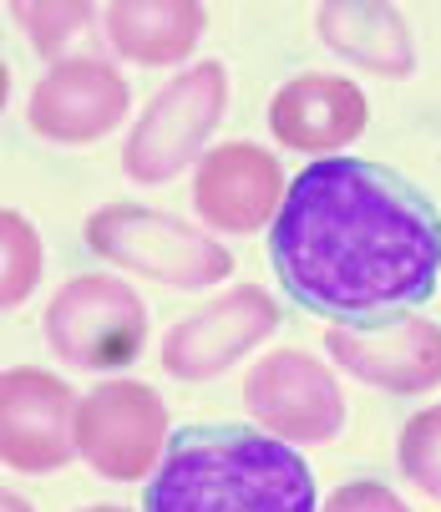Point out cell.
<instances>
[{
    "label": "cell",
    "instance_id": "obj_19",
    "mask_svg": "<svg viewBox=\"0 0 441 512\" xmlns=\"http://www.w3.org/2000/svg\"><path fill=\"white\" fill-rule=\"evenodd\" d=\"M320 512H411L386 482H345L325 497Z\"/></svg>",
    "mask_w": 441,
    "mask_h": 512
},
{
    "label": "cell",
    "instance_id": "obj_11",
    "mask_svg": "<svg viewBox=\"0 0 441 512\" xmlns=\"http://www.w3.org/2000/svg\"><path fill=\"white\" fill-rule=\"evenodd\" d=\"M132 92L127 77L102 61V56H66L51 61L46 77L31 92L26 107V127L56 148H87V142L117 132V122L127 117Z\"/></svg>",
    "mask_w": 441,
    "mask_h": 512
},
{
    "label": "cell",
    "instance_id": "obj_21",
    "mask_svg": "<svg viewBox=\"0 0 441 512\" xmlns=\"http://www.w3.org/2000/svg\"><path fill=\"white\" fill-rule=\"evenodd\" d=\"M6 97H11V66L0 61V112H6Z\"/></svg>",
    "mask_w": 441,
    "mask_h": 512
},
{
    "label": "cell",
    "instance_id": "obj_12",
    "mask_svg": "<svg viewBox=\"0 0 441 512\" xmlns=\"http://www.w3.org/2000/svg\"><path fill=\"white\" fill-rule=\"evenodd\" d=\"M284 168L259 142H224L198 158L193 173V208L203 229L218 234H259L269 218L284 208Z\"/></svg>",
    "mask_w": 441,
    "mask_h": 512
},
{
    "label": "cell",
    "instance_id": "obj_7",
    "mask_svg": "<svg viewBox=\"0 0 441 512\" xmlns=\"http://www.w3.org/2000/svg\"><path fill=\"white\" fill-rule=\"evenodd\" d=\"M244 406L279 442H330L345 426L335 371L305 350H269L244 376Z\"/></svg>",
    "mask_w": 441,
    "mask_h": 512
},
{
    "label": "cell",
    "instance_id": "obj_22",
    "mask_svg": "<svg viewBox=\"0 0 441 512\" xmlns=\"http://www.w3.org/2000/svg\"><path fill=\"white\" fill-rule=\"evenodd\" d=\"M87 512H127V507H112V502H97V507H87Z\"/></svg>",
    "mask_w": 441,
    "mask_h": 512
},
{
    "label": "cell",
    "instance_id": "obj_1",
    "mask_svg": "<svg viewBox=\"0 0 441 512\" xmlns=\"http://www.w3.org/2000/svg\"><path fill=\"white\" fill-rule=\"evenodd\" d=\"M269 254L305 310L381 320L436 289L441 218L396 173L335 153L289 183Z\"/></svg>",
    "mask_w": 441,
    "mask_h": 512
},
{
    "label": "cell",
    "instance_id": "obj_8",
    "mask_svg": "<svg viewBox=\"0 0 441 512\" xmlns=\"http://www.w3.org/2000/svg\"><path fill=\"white\" fill-rule=\"evenodd\" d=\"M274 330L279 300L259 284H234L163 335V371L178 381H213L229 365H239V355L264 345Z\"/></svg>",
    "mask_w": 441,
    "mask_h": 512
},
{
    "label": "cell",
    "instance_id": "obj_15",
    "mask_svg": "<svg viewBox=\"0 0 441 512\" xmlns=\"http://www.w3.org/2000/svg\"><path fill=\"white\" fill-rule=\"evenodd\" d=\"M107 41L132 66H183L208 31L198 0H117L102 11Z\"/></svg>",
    "mask_w": 441,
    "mask_h": 512
},
{
    "label": "cell",
    "instance_id": "obj_10",
    "mask_svg": "<svg viewBox=\"0 0 441 512\" xmlns=\"http://www.w3.org/2000/svg\"><path fill=\"white\" fill-rule=\"evenodd\" d=\"M71 416H77V396L61 376L36 371V365L0 371V467L26 477L61 472L77 457Z\"/></svg>",
    "mask_w": 441,
    "mask_h": 512
},
{
    "label": "cell",
    "instance_id": "obj_18",
    "mask_svg": "<svg viewBox=\"0 0 441 512\" xmlns=\"http://www.w3.org/2000/svg\"><path fill=\"white\" fill-rule=\"evenodd\" d=\"M11 16H16V26L26 31V41L51 56L61 41H71L77 31H87L97 11L87 6V0H61V6H51V0H36V6H31V0H16Z\"/></svg>",
    "mask_w": 441,
    "mask_h": 512
},
{
    "label": "cell",
    "instance_id": "obj_5",
    "mask_svg": "<svg viewBox=\"0 0 441 512\" xmlns=\"http://www.w3.org/2000/svg\"><path fill=\"white\" fill-rule=\"evenodd\" d=\"M46 345L71 371H122L147 345V305L112 274L66 279L46 305Z\"/></svg>",
    "mask_w": 441,
    "mask_h": 512
},
{
    "label": "cell",
    "instance_id": "obj_3",
    "mask_svg": "<svg viewBox=\"0 0 441 512\" xmlns=\"http://www.w3.org/2000/svg\"><path fill=\"white\" fill-rule=\"evenodd\" d=\"M87 249L168 289H208L234 274V254L213 234L142 203H102L87 218Z\"/></svg>",
    "mask_w": 441,
    "mask_h": 512
},
{
    "label": "cell",
    "instance_id": "obj_20",
    "mask_svg": "<svg viewBox=\"0 0 441 512\" xmlns=\"http://www.w3.org/2000/svg\"><path fill=\"white\" fill-rule=\"evenodd\" d=\"M0 512H36L21 492H11V487H0Z\"/></svg>",
    "mask_w": 441,
    "mask_h": 512
},
{
    "label": "cell",
    "instance_id": "obj_14",
    "mask_svg": "<svg viewBox=\"0 0 441 512\" xmlns=\"http://www.w3.org/2000/svg\"><path fill=\"white\" fill-rule=\"evenodd\" d=\"M315 31L320 41L376 77H411L416 71V46H411V26L396 6H376V0H330L315 11Z\"/></svg>",
    "mask_w": 441,
    "mask_h": 512
},
{
    "label": "cell",
    "instance_id": "obj_9",
    "mask_svg": "<svg viewBox=\"0 0 441 512\" xmlns=\"http://www.w3.org/2000/svg\"><path fill=\"white\" fill-rule=\"evenodd\" d=\"M325 350L340 371L391 396H421L441 386V325L426 315L330 325Z\"/></svg>",
    "mask_w": 441,
    "mask_h": 512
},
{
    "label": "cell",
    "instance_id": "obj_13",
    "mask_svg": "<svg viewBox=\"0 0 441 512\" xmlns=\"http://www.w3.org/2000/svg\"><path fill=\"white\" fill-rule=\"evenodd\" d=\"M365 122H371V102H365L360 82L335 77V71L289 77L269 97V132L279 137V148L310 158H335V148H350Z\"/></svg>",
    "mask_w": 441,
    "mask_h": 512
},
{
    "label": "cell",
    "instance_id": "obj_17",
    "mask_svg": "<svg viewBox=\"0 0 441 512\" xmlns=\"http://www.w3.org/2000/svg\"><path fill=\"white\" fill-rule=\"evenodd\" d=\"M396 462H401V472L416 492L441 502V406H426L401 426Z\"/></svg>",
    "mask_w": 441,
    "mask_h": 512
},
{
    "label": "cell",
    "instance_id": "obj_2",
    "mask_svg": "<svg viewBox=\"0 0 441 512\" xmlns=\"http://www.w3.org/2000/svg\"><path fill=\"white\" fill-rule=\"evenodd\" d=\"M142 512H315V477L279 436L193 426L158 462Z\"/></svg>",
    "mask_w": 441,
    "mask_h": 512
},
{
    "label": "cell",
    "instance_id": "obj_4",
    "mask_svg": "<svg viewBox=\"0 0 441 512\" xmlns=\"http://www.w3.org/2000/svg\"><path fill=\"white\" fill-rule=\"evenodd\" d=\"M229 107V71L224 61L183 66L158 97L142 107L122 142V173L132 183H168L203 158V142L224 122Z\"/></svg>",
    "mask_w": 441,
    "mask_h": 512
},
{
    "label": "cell",
    "instance_id": "obj_16",
    "mask_svg": "<svg viewBox=\"0 0 441 512\" xmlns=\"http://www.w3.org/2000/svg\"><path fill=\"white\" fill-rule=\"evenodd\" d=\"M41 269H46V249L36 224L16 208H0V315L36 295Z\"/></svg>",
    "mask_w": 441,
    "mask_h": 512
},
{
    "label": "cell",
    "instance_id": "obj_6",
    "mask_svg": "<svg viewBox=\"0 0 441 512\" xmlns=\"http://www.w3.org/2000/svg\"><path fill=\"white\" fill-rule=\"evenodd\" d=\"M71 442L102 482H142L147 472H158L168 442V406L142 381H102L77 401Z\"/></svg>",
    "mask_w": 441,
    "mask_h": 512
}]
</instances>
